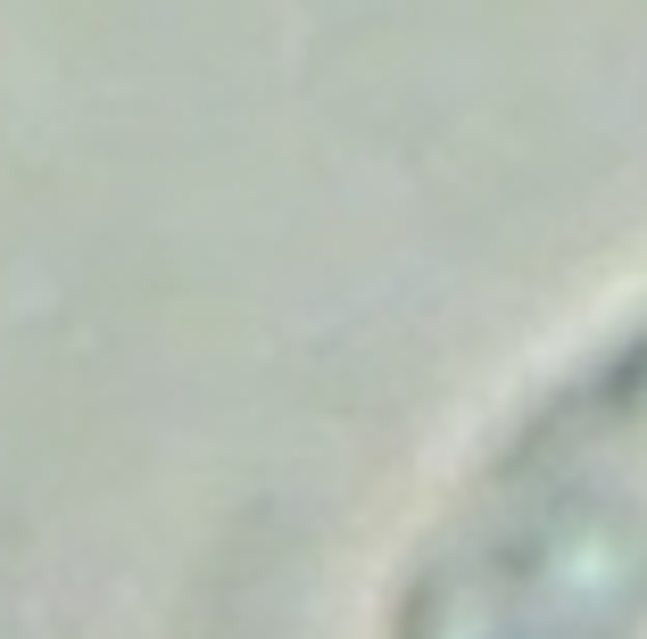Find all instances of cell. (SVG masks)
Returning <instances> with one entry per match:
<instances>
[{"mask_svg":"<svg viewBox=\"0 0 647 639\" xmlns=\"http://www.w3.org/2000/svg\"><path fill=\"white\" fill-rule=\"evenodd\" d=\"M465 639H647V333L489 498Z\"/></svg>","mask_w":647,"mask_h":639,"instance_id":"cell-1","label":"cell"}]
</instances>
